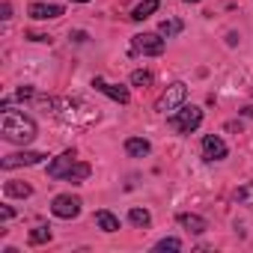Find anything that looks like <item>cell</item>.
<instances>
[{
	"label": "cell",
	"instance_id": "obj_16",
	"mask_svg": "<svg viewBox=\"0 0 253 253\" xmlns=\"http://www.w3.org/2000/svg\"><path fill=\"white\" fill-rule=\"evenodd\" d=\"M161 3H158V0H140V3L131 9V21H143V18H149L155 9H158Z\"/></svg>",
	"mask_w": 253,
	"mask_h": 253
},
{
	"label": "cell",
	"instance_id": "obj_12",
	"mask_svg": "<svg viewBox=\"0 0 253 253\" xmlns=\"http://www.w3.org/2000/svg\"><path fill=\"white\" fill-rule=\"evenodd\" d=\"M179 223H182L188 232H194V235H203V232L209 229L206 217H200V214H191V211H182V214H179Z\"/></svg>",
	"mask_w": 253,
	"mask_h": 253
},
{
	"label": "cell",
	"instance_id": "obj_5",
	"mask_svg": "<svg viewBox=\"0 0 253 253\" xmlns=\"http://www.w3.org/2000/svg\"><path fill=\"white\" fill-rule=\"evenodd\" d=\"M185 98H188V86H185L182 81H176V84H170V86L161 92V98L155 101V110H158V113L176 110V107H182V104H185Z\"/></svg>",
	"mask_w": 253,
	"mask_h": 253
},
{
	"label": "cell",
	"instance_id": "obj_30",
	"mask_svg": "<svg viewBox=\"0 0 253 253\" xmlns=\"http://www.w3.org/2000/svg\"><path fill=\"white\" fill-rule=\"evenodd\" d=\"M72 3H89V0H72Z\"/></svg>",
	"mask_w": 253,
	"mask_h": 253
},
{
	"label": "cell",
	"instance_id": "obj_10",
	"mask_svg": "<svg viewBox=\"0 0 253 253\" xmlns=\"http://www.w3.org/2000/svg\"><path fill=\"white\" fill-rule=\"evenodd\" d=\"M45 155L42 152H15V155H6L3 161H0V167L3 170H15V167H33V164H39Z\"/></svg>",
	"mask_w": 253,
	"mask_h": 253
},
{
	"label": "cell",
	"instance_id": "obj_9",
	"mask_svg": "<svg viewBox=\"0 0 253 253\" xmlns=\"http://www.w3.org/2000/svg\"><path fill=\"white\" fill-rule=\"evenodd\" d=\"M226 152H229V149H226V143H223L217 134H206V137H203V158H206V161H223Z\"/></svg>",
	"mask_w": 253,
	"mask_h": 253
},
{
	"label": "cell",
	"instance_id": "obj_11",
	"mask_svg": "<svg viewBox=\"0 0 253 253\" xmlns=\"http://www.w3.org/2000/svg\"><path fill=\"white\" fill-rule=\"evenodd\" d=\"M30 18L36 21H51V18H60L63 15V6L60 3H30Z\"/></svg>",
	"mask_w": 253,
	"mask_h": 253
},
{
	"label": "cell",
	"instance_id": "obj_4",
	"mask_svg": "<svg viewBox=\"0 0 253 253\" xmlns=\"http://www.w3.org/2000/svg\"><path fill=\"white\" fill-rule=\"evenodd\" d=\"M164 48H167V42H164L161 33H140V36H131V51H134V54L161 57Z\"/></svg>",
	"mask_w": 253,
	"mask_h": 253
},
{
	"label": "cell",
	"instance_id": "obj_6",
	"mask_svg": "<svg viewBox=\"0 0 253 253\" xmlns=\"http://www.w3.org/2000/svg\"><path fill=\"white\" fill-rule=\"evenodd\" d=\"M81 200L78 197H72V194H57L54 197V203H51V211L57 214V217H63V220H72V217H78L81 214Z\"/></svg>",
	"mask_w": 253,
	"mask_h": 253
},
{
	"label": "cell",
	"instance_id": "obj_18",
	"mask_svg": "<svg viewBox=\"0 0 253 253\" xmlns=\"http://www.w3.org/2000/svg\"><path fill=\"white\" fill-rule=\"evenodd\" d=\"M89 176V164H84V161H78L72 170H69V176H66V182H72V185H81L84 179Z\"/></svg>",
	"mask_w": 253,
	"mask_h": 253
},
{
	"label": "cell",
	"instance_id": "obj_17",
	"mask_svg": "<svg viewBox=\"0 0 253 253\" xmlns=\"http://www.w3.org/2000/svg\"><path fill=\"white\" fill-rule=\"evenodd\" d=\"M182 27H185V24H182L179 18H164V21L158 24V33H161L164 39H173V36H179V33H182Z\"/></svg>",
	"mask_w": 253,
	"mask_h": 253
},
{
	"label": "cell",
	"instance_id": "obj_25",
	"mask_svg": "<svg viewBox=\"0 0 253 253\" xmlns=\"http://www.w3.org/2000/svg\"><path fill=\"white\" fill-rule=\"evenodd\" d=\"M0 18H3V21L12 18V3H3V6H0Z\"/></svg>",
	"mask_w": 253,
	"mask_h": 253
},
{
	"label": "cell",
	"instance_id": "obj_7",
	"mask_svg": "<svg viewBox=\"0 0 253 253\" xmlns=\"http://www.w3.org/2000/svg\"><path fill=\"white\" fill-rule=\"evenodd\" d=\"M92 86H95L98 92H104L107 98H113L116 104H128V101H131V92H128V86H119V84H107L104 78H92Z\"/></svg>",
	"mask_w": 253,
	"mask_h": 253
},
{
	"label": "cell",
	"instance_id": "obj_2",
	"mask_svg": "<svg viewBox=\"0 0 253 253\" xmlns=\"http://www.w3.org/2000/svg\"><path fill=\"white\" fill-rule=\"evenodd\" d=\"M0 131H3V140L24 146V143H30V140L36 137V122H33L30 116H24V113H18V110L9 107V110H3Z\"/></svg>",
	"mask_w": 253,
	"mask_h": 253
},
{
	"label": "cell",
	"instance_id": "obj_24",
	"mask_svg": "<svg viewBox=\"0 0 253 253\" xmlns=\"http://www.w3.org/2000/svg\"><path fill=\"white\" fill-rule=\"evenodd\" d=\"M15 95H18V98H36V89H33V86H18Z\"/></svg>",
	"mask_w": 253,
	"mask_h": 253
},
{
	"label": "cell",
	"instance_id": "obj_13",
	"mask_svg": "<svg viewBox=\"0 0 253 253\" xmlns=\"http://www.w3.org/2000/svg\"><path fill=\"white\" fill-rule=\"evenodd\" d=\"M95 226L101 232H119V217L113 211H107V209H98L95 211Z\"/></svg>",
	"mask_w": 253,
	"mask_h": 253
},
{
	"label": "cell",
	"instance_id": "obj_22",
	"mask_svg": "<svg viewBox=\"0 0 253 253\" xmlns=\"http://www.w3.org/2000/svg\"><path fill=\"white\" fill-rule=\"evenodd\" d=\"M131 84H134V86H149V84H152V72H143V69L131 72Z\"/></svg>",
	"mask_w": 253,
	"mask_h": 253
},
{
	"label": "cell",
	"instance_id": "obj_26",
	"mask_svg": "<svg viewBox=\"0 0 253 253\" xmlns=\"http://www.w3.org/2000/svg\"><path fill=\"white\" fill-rule=\"evenodd\" d=\"M27 39L30 42H51V36H45V33H27Z\"/></svg>",
	"mask_w": 253,
	"mask_h": 253
},
{
	"label": "cell",
	"instance_id": "obj_31",
	"mask_svg": "<svg viewBox=\"0 0 253 253\" xmlns=\"http://www.w3.org/2000/svg\"><path fill=\"white\" fill-rule=\"evenodd\" d=\"M185 3H200V0H185Z\"/></svg>",
	"mask_w": 253,
	"mask_h": 253
},
{
	"label": "cell",
	"instance_id": "obj_28",
	"mask_svg": "<svg viewBox=\"0 0 253 253\" xmlns=\"http://www.w3.org/2000/svg\"><path fill=\"white\" fill-rule=\"evenodd\" d=\"M72 39H75V42H86V33H84V30H75Z\"/></svg>",
	"mask_w": 253,
	"mask_h": 253
},
{
	"label": "cell",
	"instance_id": "obj_20",
	"mask_svg": "<svg viewBox=\"0 0 253 253\" xmlns=\"http://www.w3.org/2000/svg\"><path fill=\"white\" fill-rule=\"evenodd\" d=\"M235 203H238V206H253V182H244V185L235 191Z\"/></svg>",
	"mask_w": 253,
	"mask_h": 253
},
{
	"label": "cell",
	"instance_id": "obj_27",
	"mask_svg": "<svg viewBox=\"0 0 253 253\" xmlns=\"http://www.w3.org/2000/svg\"><path fill=\"white\" fill-rule=\"evenodd\" d=\"M12 214H15V211H12V209H9V206H3V209H0V217H3V220H9V217H12Z\"/></svg>",
	"mask_w": 253,
	"mask_h": 253
},
{
	"label": "cell",
	"instance_id": "obj_29",
	"mask_svg": "<svg viewBox=\"0 0 253 253\" xmlns=\"http://www.w3.org/2000/svg\"><path fill=\"white\" fill-rule=\"evenodd\" d=\"M241 113H244V116H250V119H253V104H247V107H241Z\"/></svg>",
	"mask_w": 253,
	"mask_h": 253
},
{
	"label": "cell",
	"instance_id": "obj_1",
	"mask_svg": "<svg viewBox=\"0 0 253 253\" xmlns=\"http://www.w3.org/2000/svg\"><path fill=\"white\" fill-rule=\"evenodd\" d=\"M42 104L69 128H86L98 122V107L86 104L84 98H42Z\"/></svg>",
	"mask_w": 253,
	"mask_h": 253
},
{
	"label": "cell",
	"instance_id": "obj_8",
	"mask_svg": "<svg viewBox=\"0 0 253 253\" xmlns=\"http://www.w3.org/2000/svg\"><path fill=\"white\" fill-rule=\"evenodd\" d=\"M75 164H78V155H75V149H69V152L57 155V158L48 164V176H51V179H66Z\"/></svg>",
	"mask_w": 253,
	"mask_h": 253
},
{
	"label": "cell",
	"instance_id": "obj_14",
	"mask_svg": "<svg viewBox=\"0 0 253 253\" xmlns=\"http://www.w3.org/2000/svg\"><path fill=\"white\" fill-rule=\"evenodd\" d=\"M125 152H128L131 158H146V155L152 152V146H149V140H143V137H128V140H125Z\"/></svg>",
	"mask_w": 253,
	"mask_h": 253
},
{
	"label": "cell",
	"instance_id": "obj_23",
	"mask_svg": "<svg viewBox=\"0 0 253 253\" xmlns=\"http://www.w3.org/2000/svg\"><path fill=\"white\" fill-rule=\"evenodd\" d=\"M155 250H182V241L179 238H161L155 244Z\"/></svg>",
	"mask_w": 253,
	"mask_h": 253
},
{
	"label": "cell",
	"instance_id": "obj_19",
	"mask_svg": "<svg viewBox=\"0 0 253 253\" xmlns=\"http://www.w3.org/2000/svg\"><path fill=\"white\" fill-rule=\"evenodd\" d=\"M128 220H131L134 226H140V229H146V226L152 223V214H149L146 209H131V211H128Z\"/></svg>",
	"mask_w": 253,
	"mask_h": 253
},
{
	"label": "cell",
	"instance_id": "obj_3",
	"mask_svg": "<svg viewBox=\"0 0 253 253\" xmlns=\"http://www.w3.org/2000/svg\"><path fill=\"white\" fill-rule=\"evenodd\" d=\"M200 122H203V110L194 107V104H185V107H179L176 113L167 116V125H170L173 131H179V134H191V131H197V128H200Z\"/></svg>",
	"mask_w": 253,
	"mask_h": 253
},
{
	"label": "cell",
	"instance_id": "obj_15",
	"mask_svg": "<svg viewBox=\"0 0 253 253\" xmlns=\"http://www.w3.org/2000/svg\"><path fill=\"white\" fill-rule=\"evenodd\" d=\"M3 194H6V197H21V200H27V197H33V188H30L27 182L9 179V182H3Z\"/></svg>",
	"mask_w": 253,
	"mask_h": 253
},
{
	"label": "cell",
	"instance_id": "obj_21",
	"mask_svg": "<svg viewBox=\"0 0 253 253\" xmlns=\"http://www.w3.org/2000/svg\"><path fill=\"white\" fill-rule=\"evenodd\" d=\"M27 241L30 244H45V241H51V229L48 226H36V229H30Z\"/></svg>",
	"mask_w": 253,
	"mask_h": 253
}]
</instances>
